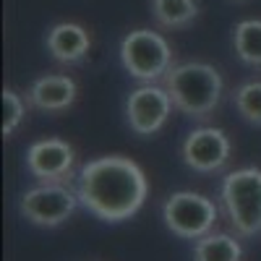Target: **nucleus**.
Returning a JSON list of instances; mask_svg holds the SVG:
<instances>
[{"label":"nucleus","mask_w":261,"mask_h":261,"mask_svg":"<svg viewBox=\"0 0 261 261\" xmlns=\"http://www.w3.org/2000/svg\"><path fill=\"white\" fill-rule=\"evenodd\" d=\"M76 193L89 214L102 222L118 225L130 220L144 206L149 183L139 162L123 154H110L89 160L81 167L76 178Z\"/></svg>","instance_id":"nucleus-1"},{"label":"nucleus","mask_w":261,"mask_h":261,"mask_svg":"<svg viewBox=\"0 0 261 261\" xmlns=\"http://www.w3.org/2000/svg\"><path fill=\"white\" fill-rule=\"evenodd\" d=\"M162 86L167 89L175 110L193 120L209 118L220 107V99L225 92L222 73L214 65L201 63V60H188V63L172 65Z\"/></svg>","instance_id":"nucleus-2"},{"label":"nucleus","mask_w":261,"mask_h":261,"mask_svg":"<svg viewBox=\"0 0 261 261\" xmlns=\"http://www.w3.org/2000/svg\"><path fill=\"white\" fill-rule=\"evenodd\" d=\"M120 63L130 79L141 84H157L165 81L170 68L175 65V53L160 32L134 29L120 42Z\"/></svg>","instance_id":"nucleus-3"},{"label":"nucleus","mask_w":261,"mask_h":261,"mask_svg":"<svg viewBox=\"0 0 261 261\" xmlns=\"http://www.w3.org/2000/svg\"><path fill=\"white\" fill-rule=\"evenodd\" d=\"M220 199L232 230L243 238L261 232V170L241 167L225 175Z\"/></svg>","instance_id":"nucleus-4"},{"label":"nucleus","mask_w":261,"mask_h":261,"mask_svg":"<svg viewBox=\"0 0 261 261\" xmlns=\"http://www.w3.org/2000/svg\"><path fill=\"white\" fill-rule=\"evenodd\" d=\"M162 220L172 235L183 238V241H199V238L214 230L217 220H220V212L206 196L193 193V191H178L165 201Z\"/></svg>","instance_id":"nucleus-5"},{"label":"nucleus","mask_w":261,"mask_h":261,"mask_svg":"<svg viewBox=\"0 0 261 261\" xmlns=\"http://www.w3.org/2000/svg\"><path fill=\"white\" fill-rule=\"evenodd\" d=\"M79 193L65 183H42L29 188L18 201V212L37 227H58L79 209Z\"/></svg>","instance_id":"nucleus-6"},{"label":"nucleus","mask_w":261,"mask_h":261,"mask_svg":"<svg viewBox=\"0 0 261 261\" xmlns=\"http://www.w3.org/2000/svg\"><path fill=\"white\" fill-rule=\"evenodd\" d=\"M175 105L160 84H141L125 99V120L136 136H154L170 120Z\"/></svg>","instance_id":"nucleus-7"},{"label":"nucleus","mask_w":261,"mask_h":261,"mask_svg":"<svg viewBox=\"0 0 261 261\" xmlns=\"http://www.w3.org/2000/svg\"><path fill=\"white\" fill-rule=\"evenodd\" d=\"M230 154H232V144H230L227 134L222 128H214V125L193 128L180 146L183 162L193 172H201V175L220 172L230 162Z\"/></svg>","instance_id":"nucleus-8"},{"label":"nucleus","mask_w":261,"mask_h":261,"mask_svg":"<svg viewBox=\"0 0 261 261\" xmlns=\"http://www.w3.org/2000/svg\"><path fill=\"white\" fill-rule=\"evenodd\" d=\"M76 151L63 139H42L27 149V170L42 183H63L71 178Z\"/></svg>","instance_id":"nucleus-9"},{"label":"nucleus","mask_w":261,"mask_h":261,"mask_svg":"<svg viewBox=\"0 0 261 261\" xmlns=\"http://www.w3.org/2000/svg\"><path fill=\"white\" fill-rule=\"evenodd\" d=\"M76 81L65 73H47V76H39L27 92V99L32 107H37L39 113H47V115H58L63 110L76 102Z\"/></svg>","instance_id":"nucleus-10"},{"label":"nucleus","mask_w":261,"mask_h":261,"mask_svg":"<svg viewBox=\"0 0 261 261\" xmlns=\"http://www.w3.org/2000/svg\"><path fill=\"white\" fill-rule=\"evenodd\" d=\"M45 45H47V53L53 55V60H58L63 65H76L89 55L92 37L81 24L63 21V24H55L47 32Z\"/></svg>","instance_id":"nucleus-11"},{"label":"nucleus","mask_w":261,"mask_h":261,"mask_svg":"<svg viewBox=\"0 0 261 261\" xmlns=\"http://www.w3.org/2000/svg\"><path fill=\"white\" fill-rule=\"evenodd\" d=\"M232 50L248 68L261 71V18L238 21L232 29Z\"/></svg>","instance_id":"nucleus-12"},{"label":"nucleus","mask_w":261,"mask_h":261,"mask_svg":"<svg viewBox=\"0 0 261 261\" xmlns=\"http://www.w3.org/2000/svg\"><path fill=\"white\" fill-rule=\"evenodd\" d=\"M151 16L162 29H186L199 18V0H151Z\"/></svg>","instance_id":"nucleus-13"},{"label":"nucleus","mask_w":261,"mask_h":261,"mask_svg":"<svg viewBox=\"0 0 261 261\" xmlns=\"http://www.w3.org/2000/svg\"><path fill=\"white\" fill-rule=\"evenodd\" d=\"M243 248L227 232H209L193 243V261H241Z\"/></svg>","instance_id":"nucleus-14"},{"label":"nucleus","mask_w":261,"mask_h":261,"mask_svg":"<svg viewBox=\"0 0 261 261\" xmlns=\"http://www.w3.org/2000/svg\"><path fill=\"white\" fill-rule=\"evenodd\" d=\"M232 105L238 115L251 125H261V81H246L235 89Z\"/></svg>","instance_id":"nucleus-15"},{"label":"nucleus","mask_w":261,"mask_h":261,"mask_svg":"<svg viewBox=\"0 0 261 261\" xmlns=\"http://www.w3.org/2000/svg\"><path fill=\"white\" fill-rule=\"evenodd\" d=\"M27 102L18 92L13 89H3V136H13L16 130L21 128V123H24L27 118Z\"/></svg>","instance_id":"nucleus-16"},{"label":"nucleus","mask_w":261,"mask_h":261,"mask_svg":"<svg viewBox=\"0 0 261 261\" xmlns=\"http://www.w3.org/2000/svg\"><path fill=\"white\" fill-rule=\"evenodd\" d=\"M232 3H246V0H232Z\"/></svg>","instance_id":"nucleus-17"}]
</instances>
